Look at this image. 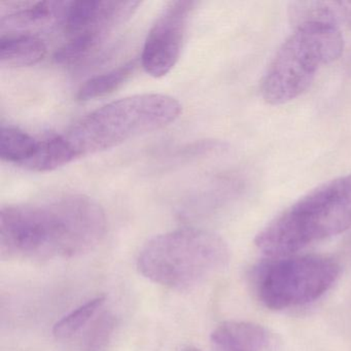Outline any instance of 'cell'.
<instances>
[{"label": "cell", "instance_id": "obj_1", "mask_svg": "<svg viewBox=\"0 0 351 351\" xmlns=\"http://www.w3.org/2000/svg\"><path fill=\"white\" fill-rule=\"evenodd\" d=\"M106 231L104 209L84 195L8 205L0 210V254L42 262L73 258L93 250Z\"/></svg>", "mask_w": 351, "mask_h": 351}, {"label": "cell", "instance_id": "obj_2", "mask_svg": "<svg viewBox=\"0 0 351 351\" xmlns=\"http://www.w3.org/2000/svg\"><path fill=\"white\" fill-rule=\"evenodd\" d=\"M351 228V173L330 180L293 203L254 239L270 258L293 256Z\"/></svg>", "mask_w": 351, "mask_h": 351}, {"label": "cell", "instance_id": "obj_3", "mask_svg": "<svg viewBox=\"0 0 351 351\" xmlns=\"http://www.w3.org/2000/svg\"><path fill=\"white\" fill-rule=\"evenodd\" d=\"M182 106L164 94H139L106 104L64 133L75 159L118 147L176 122Z\"/></svg>", "mask_w": 351, "mask_h": 351}, {"label": "cell", "instance_id": "obj_4", "mask_svg": "<svg viewBox=\"0 0 351 351\" xmlns=\"http://www.w3.org/2000/svg\"><path fill=\"white\" fill-rule=\"evenodd\" d=\"M230 250L223 238L205 230H176L149 240L137 258L145 278L178 291L193 289L223 270Z\"/></svg>", "mask_w": 351, "mask_h": 351}, {"label": "cell", "instance_id": "obj_5", "mask_svg": "<svg viewBox=\"0 0 351 351\" xmlns=\"http://www.w3.org/2000/svg\"><path fill=\"white\" fill-rule=\"evenodd\" d=\"M293 28L262 80L263 99L271 106H281L301 96L320 67L336 61L344 50V38L336 24L312 22Z\"/></svg>", "mask_w": 351, "mask_h": 351}, {"label": "cell", "instance_id": "obj_6", "mask_svg": "<svg viewBox=\"0 0 351 351\" xmlns=\"http://www.w3.org/2000/svg\"><path fill=\"white\" fill-rule=\"evenodd\" d=\"M340 273V265L326 256L278 258L261 267L256 276L258 298L272 310L311 303L332 289Z\"/></svg>", "mask_w": 351, "mask_h": 351}, {"label": "cell", "instance_id": "obj_7", "mask_svg": "<svg viewBox=\"0 0 351 351\" xmlns=\"http://www.w3.org/2000/svg\"><path fill=\"white\" fill-rule=\"evenodd\" d=\"M196 3L176 0L166 5L152 26L141 54L145 73L165 77L180 60L189 21Z\"/></svg>", "mask_w": 351, "mask_h": 351}, {"label": "cell", "instance_id": "obj_8", "mask_svg": "<svg viewBox=\"0 0 351 351\" xmlns=\"http://www.w3.org/2000/svg\"><path fill=\"white\" fill-rule=\"evenodd\" d=\"M139 5V1H67L61 26L71 36L90 32L110 38L134 15Z\"/></svg>", "mask_w": 351, "mask_h": 351}, {"label": "cell", "instance_id": "obj_9", "mask_svg": "<svg viewBox=\"0 0 351 351\" xmlns=\"http://www.w3.org/2000/svg\"><path fill=\"white\" fill-rule=\"evenodd\" d=\"M210 341L215 351H278L280 347L274 332L246 322H223L213 330Z\"/></svg>", "mask_w": 351, "mask_h": 351}, {"label": "cell", "instance_id": "obj_10", "mask_svg": "<svg viewBox=\"0 0 351 351\" xmlns=\"http://www.w3.org/2000/svg\"><path fill=\"white\" fill-rule=\"evenodd\" d=\"M9 14L1 16V32H28L44 26L62 24L67 1H38V3H14Z\"/></svg>", "mask_w": 351, "mask_h": 351}, {"label": "cell", "instance_id": "obj_11", "mask_svg": "<svg viewBox=\"0 0 351 351\" xmlns=\"http://www.w3.org/2000/svg\"><path fill=\"white\" fill-rule=\"evenodd\" d=\"M48 49L42 38L30 34H9L0 40V63L9 67L38 64Z\"/></svg>", "mask_w": 351, "mask_h": 351}, {"label": "cell", "instance_id": "obj_12", "mask_svg": "<svg viewBox=\"0 0 351 351\" xmlns=\"http://www.w3.org/2000/svg\"><path fill=\"white\" fill-rule=\"evenodd\" d=\"M75 160L63 135H56L40 141L36 155L22 168L34 172L53 171Z\"/></svg>", "mask_w": 351, "mask_h": 351}, {"label": "cell", "instance_id": "obj_13", "mask_svg": "<svg viewBox=\"0 0 351 351\" xmlns=\"http://www.w3.org/2000/svg\"><path fill=\"white\" fill-rule=\"evenodd\" d=\"M38 145L40 141L17 127L0 129V158L3 161L23 167L36 155Z\"/></svg>", "mask_w": 351, "mask_h": 351}, {"label": "cell", "instance_id": "obj_14", "mask_svg": "<svg viewBox=\"0 0 351 351\" xmlns=\"http://www.w3.org/2000/svg\"><path fill=\"white\" fill-rule=\"evenodd\" d=\"M289 16L293 27L312 22L339 25L342 21V7L337 1H295L289 5Z\"/></svg>", "mask_w": 351, "mask_h": 351}, {"label": "cell", "instance_id": "obj_15", "mask_svg": "<svg viewBox=\"0 0 351 351\" xmlns=\"http://www.w3.org/2000/svg\"><path fill=\"white\" fill-rule=\"evenodd\" d=\"M136 66V60L129 61L119 66L118 69L88 80L80 88L77 98L83 101H88V100L104 97L112 93L130 79Z\"/></svg>", "mask_w": 351, "mask_h": 351}, {"label": "cell", "instance_id": "obj_16", "mask_svg": "<svg viewBox=\"0 0 351 351\" xmlns=\"http://www.w3.org/2000/svg\"><path fill=\"white\" fill-rule=\"evenodd\" d=\"M108 40L106 36L96 34H80L71 36L55 54V60L62 65H73L97 52L104 43Z\"/></svg>", "mask_w": 351, "mask_h": 351}, {"label": "cell", "instance_id": "obj_17", "mask_svg": "<svg viewBox=\"0 0 351 351\" xmlns=\"http://www.w3.org/2000/svg\"><path fill=\"white\" fill-rule=\"evenodd\" d=\"M106 303L104 295H98L86 302L71 313L65 315L62 319L59 320L53 328V335L59 340H66L75 336L84 326L96 315Z\"/></svg>", "mask_w": 351, "mask_h": 351}, {"label": "cell", "instance_id": "obj_18", "mask_svg": "<svg viewBox=\"0 0 351 351\" xmlns=\"http://www.w3.org/2000/svg\"><path fill=\"white\" fill-rule=\"evenodd\" d=\"M117 320L110 313H104L98 318L86 337V351H104L110 344L116 328Z\"/></svg>", "mask_w": 351, "mask_h": 351}, {"label": "cell", "instance_id": "obj_19", "mask_svg": "<svg viewBox=\"0 0 351 351\" xmlns=\"http://www.w3.org/2000/svg\"><path fill=\"white\" fill-rule=\"evenodd\" d=\"M342 7V22L351 29V1H341Z\"/></svg>", "mask_w": 351, "mask_h": 351}, {"label": "cell", "instance_id": "obj_20", "mask_svg": "<svg viewBox=\"0 0 351 351\" xmlns=\"http://www.w3.org/2000/svg\"><path fill=\"white\" fill-rule=\"evenodd\" d=\"M180 351H201L199 350V349L195 348V347H184V348H182Z\"/></svg>", "mask_w": 351, "mask_h": 351}]
</instances>
